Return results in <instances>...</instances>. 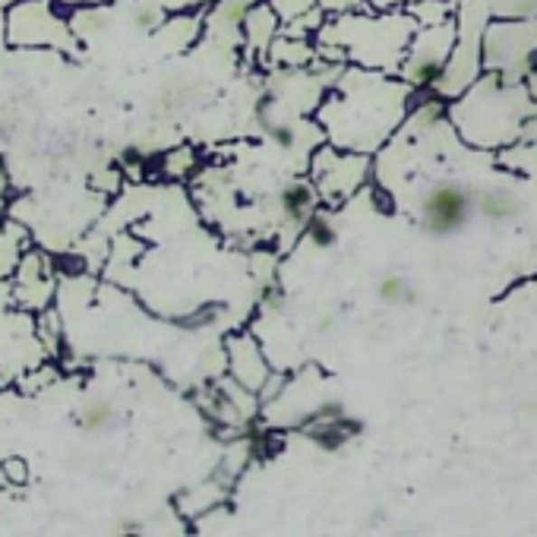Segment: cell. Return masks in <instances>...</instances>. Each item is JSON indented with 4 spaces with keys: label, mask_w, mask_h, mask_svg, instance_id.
Wrapping results in <instances>:
<instances>
[{
    "label": "cell",
    "mask_w": 537,
    "mask_h": 537,
    "mask_svg": "<svg viewBox=\"0 0 537 537\" xmlns=\"http://www.w3.org/2000/svg\"><path fill=\"white\" fill-rule=\"evenodd\" d=\"M427 221L437 231H452L465 221V196L456 187H443L427 203Z\"/></svg>",
    "instance_id": "6da1fadb"
},
{
    "label": "cell",
    "mask_w": 537,
    "mask_h": 537,
    "mask_svg": "<svg viewBox=\"0 0 537 537\" xmlns=\"http://www.w3.org/2000/svg\"><path fill=\"white\" fill-rule=\"evenodd\" d=\"M80 420L86 430H101L105 424H111V405H105V401H92V405L82 408Z\"/></svg>",
    "instance_id": "7a4b0ae2"
},
{
    "label": "cell",
    "mask_w": 537,
    "mask_h": 537,
    "mask_svg": "<svg viewBox=\"0 0 537 537\" xmlns=\"http://www.w3.org/2000/svg\"><path fill=\"white\" fill-rule=\"evenodd\" d=\"M70 6H95V4H105V0H63Z\"/></svg>",
    "instance_id": "3957f363"
}]
</instances>
